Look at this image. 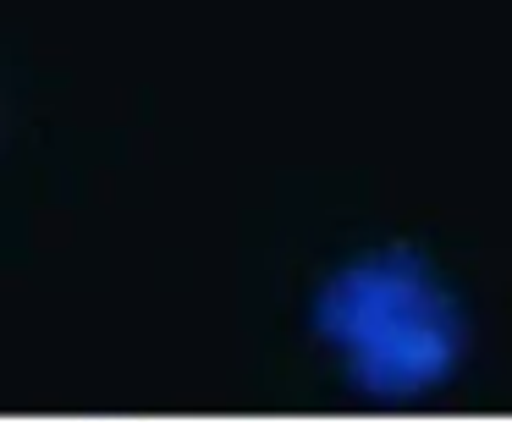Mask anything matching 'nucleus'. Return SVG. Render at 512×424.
<instances>
[{"instance_id": "obj_1", "label": "nucleus", "mask_w": 512, "mask_h": 424, "mask_svg": "<svg viewBox=\"0 0 512 424\" xmlns=\"http://www.w3.org/2000/svg\"><path fill=\"white\" fill-rule=\"evenodd\" d=\"M314 331L342 353L347 380L375 397H419L452 375L463 314L419 254H369L342 265L314 298Z\"/></svg>"}]
</instances>
